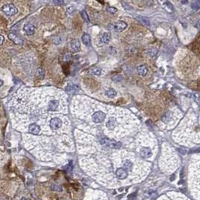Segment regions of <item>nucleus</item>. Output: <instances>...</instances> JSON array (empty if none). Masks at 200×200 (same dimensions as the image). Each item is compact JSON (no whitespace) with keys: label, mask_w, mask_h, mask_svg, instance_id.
<instances>
[{"label":"nucleus","mask_w":200,"mask_h":200,"mask_svg":"<svg viewBox=\"0 0 200 200\" xmlns=\"http://www.w3.org/2000/svg\"><path fill=\"white\" fill-rule=\"evenodd\" d=\"M9 114L12 126L34 123L39 134L26 149L43 160H50L62 146L72 143L67 111V96L55 88H20L11 96Z\"/></svg>","instance_id":"f257e3e1"},{"label":"nucleus","mask_w":200,"mask_h":200,"mask_svg":"<svg viewBox=\"0 0 200 200\" xmlns=\"http://www.w3.org/2000/svg\"><path fill=\"white\" fill-rule=\"evenodd\" d=\"M2 11L8 16H14L18 13V10L14 4H6L2 7Z\"/></svg>","instance_id":"f03ea898"},{"label":"nucleus","mask_w":200,"mask_h":200,"mask_svg":"<svg viewBox=\"0 0 200 200\" xmlns=\"http://www.w3.org/2000/svg\"><path fill=\"white\" fill-rule=\"evenodd\" d=\"M139 153L141 157L145 158V159L151 158L153 155L152 150L149 146H141V148L139 149Z\"/></svg>","instance_id":"7ed1b4c3"},{"label":"nucleus","mask_w":200,"mask_h":200,"mask_svg":"<svg viewBox=\"0 0 200 200\" xmlns=\"http://www.w3.org/2000/svg\"><path fill=\"white\" fill-rule=\"evenodd\" d=\"M23 31L26 32V34L27 35L31 36L35 35V27L32 25V24H29L27 23L23 26Z\"/></svg>","instance_id":"20e7f679"},{"label":"nucleus","mask_w":200,"mask_h":200,"mask_svg":"<svg viewBox=\"0 0 200 200\" xmlns=\"http://www.w3.org/2000/svg\"><path fill=\"white\" fill-rule=\"evenodd\" d=\"M127 27H128V24H127V23H125L124 21H122V20H119V21H118L116 23H115V26H114L115 30L116 32H118L124 31V30L126 29Z\"/></svg>","instance_id":"39448f33"},{"label":"nucleus","mask_w":200,"mask_h":200,"mask_svg":"<svg viewBox=\"0 0 200 200\" xmlns=\"http://www.w3.org/2000/svg\"><path fill=\"white\" fill-rule=\"evenodd\" d=\"M82 41L86 47H90V45H91V37H90V35L87 33H84L82 36Z\"/></svg>","instance_id":"423d86ee"},{"label":"nucleus","mask_w":200,"mask_h":200,"mask_svg":"<svg viewBox=\"0 0 200 200\" xmlns=\"http://www.w3.org/2000/svg\"><path fill=\"white\" fill-rule=\"evenodd\" d=\"M8 38H9L14 43H16V44H22V43H23V41H22L21 39H20L18 36H17L15 34H14V33L9 34Z\"/></svg>","instance_id":"0eeeda50"},{"label":"nucleus","mask_w":200,"mask_h":200,"mask_svg":"<svg viewBox=\"0 0 200 200\" xmlns=\"http://www.w3.org/2000/svg\"><path fill=\"white\" fill-rule=\"evenodd\" d=\"M136 19L140 22L143 25L145 26H150V21L149 20L145 17H143V16H137L136 17Z\"/></svg>","instance_id":"6e6552de"},{"label":"nucleus","mask_w":200,"mask_h":200,"mask_svg":"<svg viewBox=\"0 0 200 200\" xmlns=\"http://www.w3.org/2000/svg\"><path fill=\"white\" fill-rule=\"evenodd\" d=\"M137 71H138V73H139V75H141V76H145L146 73H147V72H148V68H147V67H146L145 65L143 64V65H140V66L138 67Z\"/></svg>","instance_id":"1a4fd4ad"},{"label":"nucleus","mask_w":200,"mask_h":200,"mask_svg":"<svg viewBox=\"0 0 200 200\" xmlns=\"http://www.w3.org/2000/svg\"><path fill=\"white\" fill-rule=\"evenodd\" d=\"M110 40H111V35L109 32H105L101 38V41L106 44L109 43Z\"/></svg>","instance_id":"9d476101"},{"label":"nucleus","mask_w":200,"mask_h":200,"mask_svg":"<svg viewBox=\"0 0 200 200\" xmlns=\"http://www.w3.org/2000/svg\"><path fill=\"white\" fill-rule=\"evenodd\" d=\"M71 48L73 50L78 52L79 49H80V43L79 41L78 40H74L71 43Z\"/></svg>","instance_id":"9b49d317"},{"label":"nucleus","mask_w":200,"mask_h":200,"mask_svg":"<svg viewBox=\"0 0 200 200\" xmlns=\"http://www.w3.org/2000/svg\"><path fill=\"white\" fill-rule=\"evenodd\" d=\"M106 94H107V96L108 98H114L116 96L117 93H116V92L115 91L114 89L109 88L108 91L106 92Z\"/></svg>","instance_id":"f8f14e48"},{"label":"nucleus","mask_w":200,"mask_h":200,"mask_svg":"<svg viewBox=\"0 0 200 200\" xmlns=\"http://www.w3.org/2000/svg\"><path fill=\"white\" fill-rule=\"evenodd\" d=\"M81 16H82V17L83 18V20H85V22H86V23H89V22H90L88 15V14H87V12H86V11L83 10V11H81Z\"/></svg>","instance_id":"ddd939ff"},{"label":"nucleus","mask_w":200,"mask_h":200,"mask_svg":"<svg viewBox=\"0 0 200 200\" xmlns=\"http://www.w3.org/2000/svg\"><path fill=\"white\" fill-rule=\"evenodd\" d=\"M157 49H155V48H154V47L150 48V49H149V50H147V53H148V55L150 56H154L157 54Z\"/></svg>","instance_id":"4468645a"},{"label":"nucleus","mask_w":200,"mask_h":200,"mask_svg":"<svg viewBox=\"0 0 200 200\" xmlns=\"http://www.w3.org/2000/svg\"><path fill=\"white\" fill-rule=\"evenodd\" d=\"M164 6L168 11H172L174 10L172 5L170 2H165L164 3Z\"/></svg>","instance_id":"2eb2a0df"},{"label":"nucleus","mask_w":200,"mask_h":200,"mask_svg":"<svg viewBox=\"0 0 200 200\" xmlns=\"http://www.w3.org/2000/svg\"><path fill=\"white\" fill-rule=\"evenodd\" d=\"M53 43H55L56 45H59L60 43H62V38L58 36H56L53 38Z\"/></svg>","instance_id":"dca6fc26"},{"label":"nucleus","mask_w":200,"mask_h":200,"mask_svg":"<svg viewBox=\"0 0 200 200\" xmlns=\"http://www.w3.org/2000/svg\"><path fill=\"white\" fill-rule=\"evenodd\" d=\"M74 11H75V8L74 7H73V6H70V7H68L67 8V10H66V12H67V14H73V13H74Z\"/></svg>","instance_id":"f3484780"},{"label":"nucleus","mask_w":200,"mask_h":200,"mask_svg":"<svg viewBox=\"0 0 200 200\" xmlns=\"http://www.w3.org/2000/svg\"><path fill=\"white\" fill-rule=\"evenodd\" d=\"M107 11L109 12V13H111V14H115L117 13L118 10H117V8H115L114 7H108Z\"/></svg>","instance_id":"a211bd4d"},{"label":"nucleus","mask_w":200,"mask_h":200,"mask_svg":"<svg viewBox=\"0 0 200 200\" xmlns=\"http://www.w3.org/2000/svg\"><path fill=\"white\" fill-rule=\"evenodd\" d=\"M53 3L56 5H62L64 4V0H53Z\"/></svg>","instance_id":"6ab92c4d"},{"label":"nucleus","mask_w":200,"mask_h":200,"mask_svg":"<svg viewBox=\"0 0 200 200\" xmlns=\"http://www.w3.org/2000/svg\"><path fill=\"white\" fill-rule=\"evenodd\" d=\"M38 75L41 77V78H42L43 76V71L41 69V68H39L38 70Z\"/></svg>","instance_id":"aec40b11"},{"label":"nucleus","mask_w":200,"mask_h":200,"mask_svg":"<svg viewBox=\"0 0 200 200\" xmlns=\"http://www.w3.org/2000/svg\"><path fill=\"white\" fill-rule=\"evenodd\" d=\"M93 74H95V75H99L100 73V70L98 69V68H96V69H94L92 71Z\"/></svg>","instance_id":"412c9836"},{"label":"nucleus","mask_w":200,"mask_h":200,"mask_svg":"<svg viewBox=\"0 0 200 200\" xmlns=\"http://www.w3.org/2000/svg\"><path fill=\"white\" fill-rule=\"evenodd\" d=\"M191 8H192L193 9H194V10H197V9L199 8V4H198L197 2H195V3L192 4Z\"/></svg>","instance_id":"4be33fe9"},{"label":"nucleus","mask_w":200,"mask_h":200,"mask_svg":"<svg viewBox=\"0 0 200 200\" xmlns=\"http://www.w3.org/2000/svg\"><path fill=\"white\" fill-rule=\"evenodd\" d=\"M71 59V54L70 53H68V54H66L65 55V61H69Z\"/></svg>","instance_id":"5701e85b"},{"label":"nucleus","mask_w":200,"mask_h":200,"mask_svg":"<svg viewBox=\"0 0 200 200\" xmlns=\"http://www.w3.org/2000/svg\"><path fill=\"white\" fill-rule=\"evenodd\" d=\"M4 40H5V38H4V37L2 35H0V45H2L3 42H4Z\"/></svg>","instance_id":"b1692460"},{"label":"nucleus","mask_w":200,"mask_h":200,"mask_svg":"<svg viewBox=\"0 0 200 200\" xmlns=\"http://www.w3.org/2000/svg\"><path fill=\"white\" fill-rule=\"evenodd\" d=\"M187 2H188L187 0H182V1H181V3H182V4H187Z\"/></svg>","instance_id":"393cba45"},{"label":"nucleus","mask_w":200,"mask_h":200,"mask_svg":"<svg viewBox=\"0 0 200 200\" xmlns=\"http://www.w3.org/2000/svg\"><path fill=\"white\" fill-rule=\"evenodd\" d=\"M2 85H3V81L0 79V87L2 86Z\"/></svg>","instance_id":"a878e982"}]
</instances>
